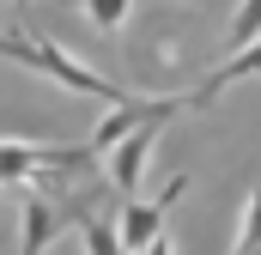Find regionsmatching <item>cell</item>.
<instances>
[{
    "label": "cell",
    "instance_id": "5b68a950",
    "mask_svg": "<svg viewBox=\"0 0 261 255\" xmlns=\"http://www.w3.org/2000/svg\"><path fill=\"white\" fill-rule=\"evenodd\" d=\"M18 225H24L18 255H43V249H49V243L67 231V219L55 213V200H43V194H24V213H18Z\"/></svg>",
    "mask_w": 261,
    "mask_h": 255
},
{
    "label": "cell",
    "instance_id": "8fae6325",
    "mask_svg": "<svg viewBox=\"0 0 261 255\" xmlns=\"http://www.w3.org/2000/svg\"><path fill=\"white\" fill-rule=\"evenodd\" d=\"M140 255H170V237H152V243H146Z\"/></svg>",
    "mask_w": 261,
    "mask_h": 255
},
{
    "label": "cell",
    "instance_id": "ba28073f",
    "mask_svg": "<svg viewBox=\"0 0 261 255\" xmlns=\"http://www.w3.org/2000/svg\"><path fill=\"white\" fill-rule=\"evenodd\" d=\"M255 37H261V0H243V6H237V18H231V55H237V49H249Z\"/></svg>",
    "mask_w": 261,
    "mask_h": 255
},
{
    "label": "cell",
    "instance_id": "30bf717a",
    "mask_svg": "<svg viewBox=\"0 0 261 255\" xmlns=\"http://www.w3.org/2000/svg\"><path fill=\"white\" fill-rule=\"evenodd\" d=\"M249 249H261V189L249 194V213H243V237H237V249H231V255H249Z\"/></svg>",
    "mask_w": 261,
    "mask_h": 255
},
{
    "label": "cell",
    "instance_id": "277c9868",
    "mask_svg": "<svg viewBox=\"0 0 261 255\" xmlns=\"http://www.w3.org/2000/svg\"><path fill=\"white\" fill-rule=\"evenodd\" d=\"M249 73H261V37L249 43V49L225 55V61H219L213 73H206V79H200L195 91H189V110H206V104H213L219 91H231V85H237V79H249Z\"/></svg>",
    "mask_w": 261,
    "mask_h": 255
},
{
    "label": "cell",
    "instance_id": "52a82bcc",
    "mask_svg": "<svg viewBox=\"0 0 261 255\" xmlns=\"http://www.w3.org/2000/svg\"><path fill=\"white\" fill-rule=\"evenodd\" d=\"M79 237H85V255H128L110 219H79Z\"/></svg>",
    "mask_w": 261,
    "mask_h": 255
},
{
    "label": "cell",
    "instance_id": "6da1fadb",
    "mask_svg": "<svg viewBox=\"0 0 261 255\" xmlns=\"http://www.w3.org/2000/svg\"><path fill=\"white\" fill-rule=\"evenodd\" d=\"M176 110H189V97H158V104H152V116L134 128V134L116 146V152H110V183H116V194H128V200H134L140 176H146V158H152L158 134H164V122H170Z\"/></svg>",
    "mask_w": 261,
    "mask_h": 255
},
{
    "label": "cell",
    "instance_id": "7a4b0ae2",
    "mask_svg": "<svg viewBox=\"0 0 261 255\" xmlns=\"http://www.w3.org/2000/svg\"><path fill=\"white\" fill-rule=\"evenodd\" d=\"M85 146H37V140H0V183H31L37 170H85Z\"/></svg>",
    "mask_w": 261,
    "mask_h": 255
},
{
    "label": "cell",
    "instance_id": "7c38bea8",
    "mask_svg": "<svg viewBox=\"0 0 261 255\" xmlns=\"http://www.w3.org/2000/svg\"><path fill=\"white\" fill-rule=\"evenodd\" d=\"M249 255H261V249H249Z\"/></svg>",
    "mask_w": 261,
    "mask_h": 255
},
{
    "label": "cell",
    "instance_id": "8992f818",
    "mask_svg": "<svg viewBox=\"0 0 261 255\" xmlns=\"http://www.w3.org/2000/svg\"><path fill=\"white\" fill-rule=\"evenodd\" d=\"M152 104H158V97H146V104H140V97H128V104H116V110H110V116L97 122V134L85 140V152H91V158H103V152H116V146H122V140L134 134V128H140L146 116H152Z\"/></svg>",
    "mask_w": 261,
    "mask_h": 255
},
{
    "label": "cell",
    "instance_id": "9c48e42d",
    "mask_svg": "<svg viewBox=\"0 0 261 255\" xmlns=\"http://www.w3.org/2000/svg\"><path fill=\"white\" fill-rule=\"evenodd\" d=\"M128 6L134 0H85V18H91L97 31H116V24L128 18Z\"/></svg>",
    "mask_w": 261,
    "mask_h": 255
},
{
    "label": "cell",
    "instance_id": "3957f363",
    "mask_svg": "<svg viewBox=\"0 0 261 255\" xmlns=\"http://www.w3.org/2000/svg\"><path fill=\"white\" fill-rule=\"evenodd\" d=\"M189 189V176H170L164 183V194H152V200H128L122 207V225H116V237H122V249L140 255L152 237H164V213L176 207V194Z\"/></svg>",
    "mask_w": 261,
    "mask_h": 255
}]
</instances>
